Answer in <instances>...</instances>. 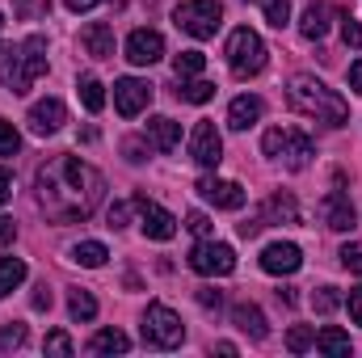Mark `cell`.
<instances>
[{
    "label": "cell",
    "mask_w": 362,
    "mask_h": 358,
    "mask_svg": "<svg viewBox=\"0 0 362 358\" xmlns=\"http://www.w3.org/2000/svg\"><path fill=\"white\" fill-rule=\"evenodd\" d=\"M262 215H266V224H299V202L291 194H274L262 207Z\"/></svg>",
    "instance_id": "cell-23"
},
{
    "label": "cell",
    "mask_w": 362,
    "mask_h": 358,
    "mask_svg": "<svg viewBox=\"0 0 362 358\" xmlns=\"http://www.w3.org/2000/svg\"><path fill=\"white\" fill-rule=\"evenodd\" d=\"M25 122H30V131H34V135H55V131H64V122H68V105H64L59 97L34 101Z\"/></svg>",
    "instance_id": "cell-13"
},
{
    "label": "cell",
    "mask_w": 362,
    "mask_h": 358,
    "mask_svg": "<svg viewBox=\"0 0 362 358\" xmlns=\"http://www.w3.org/2000/svg\"><path fill=\"white\" fill-rule=\"evenodd\" d=\"M189 156H194V165H202V169H215L219 161H223V139H219V131H215V122H198L194 127V135H189Z\"/></svg>",
    "instance_id": "cell-11"
},
{
    "label": "cell",
    "mask_w": 362,
    "mask_h": 358,
    "mask_svg": "<svg viewBox=\"0 0 362 358\" xmlns=\"http://www.w3.org/2000/svg\"><path fill=\"white\" fill-rule=\"evenodd\" d=\"M127 59L135 68H152L156 59H165V38L156 30H131L127 38Z\"/></svg>",
    "instance_id": "cell-12"
},
{
    "label": "cell",
    "mask_w": 362,
    "mask_h": 358,
    "mask_svg": "<svg viewBox=\"0 0 362 358\" xmlns=\"http://www.w3.org/2000/svg\"><path fill=\"white\" fill-rule=\"evenodd\" d=\"M320 354H329V358H346L350 354V333H341L337 325H325L320 333H316V342H312Z\"/></svg>",
    "instance_id": "cell-22"
},
{
    "label": "cell",
    "mask_w": 362,
    "mask_h": 358,
    "mask_svg": "<svg viewBox=\"0 0 362 358\" xmlns=\"http://www.w3.org/2000/svg\"><path fill=\"white\" fill-rule=\"evenodd\" d=\"M131 207L139 211V228H144V236H152V241H173V236H177V219H173L160 202H152L148 194H135Z\"/></svg>",
    "instance_id": "cell-9"
},
{
    "label": "cell",
    "mask_w": 362,
    "mask_h": 358,
    "mask_svg": "<svg viewBox=\"0 0 362 358\" xmlns=\"http://www.w3.org/2000/svg\"><path fill=\"white\" fill-rule=\"evenodd\" d=\"M105 219H110V228H127V219H131V202H114V207L105 211Z\"/></svg>",
    "instance_id": "cell-40"
},
{
    "label": "cell",
    "mask_w": 362,
    "mask_h": 358,
    "mask_svg": "<svg viewBox=\"0 0 362 358\" xmlns=\"http://www.w3.org/2000/svg\"><path fill=\"white\" fill-rule=\"evenodd\" d=\"M89 350L93 354H127L131 350V337L122 329H101V333H93Z\"/></svg>",
    "instance_id": "cell-25"
},
{
    "label": "cell",
    "mask_w": 362,
    "mask_h": 358,
    "mask_svg": "<svg viewBox=\"0 0 362 358\" xmlns=\"http://www.w3.org/2000/svg\"><path fill=\"white\" fill-rule=\"evenodd\" d=\"M173 21H177L181 34H189V38H215V30L223 25V4L219 0H185L173 8Z\"/></svg>",
    "instance_id": "cell-7"
},
{
    "label": "cell",
    "mask_w": 362,
    "mask_h": 358,
    "mask_svg": "<svg viewBox=\"0 0 362 358\" xmlns=\"http://www.w3.org/2000/svg\"><path fill=\"white\" fill-rule=\"evenodd\" d=\"M148 101H152V85H148V81H139V76H122V81H114V110H118L122 118L144 114Z\"/></svg>",
    "instance_id": "cell-10"
},
{
    "label": "cell",
    "mask_w": 362,
    "mask_h": 358,
    "mask_svg": "<svg viewBox=\"0 0 362 358\" xmlns=\"http://www.w3.org/2000/svg\"><path fill=\"white\" fill-rule=\"evenodd\" d=\"M274 295H278V304H286V308H295V291H291V287H278Z\"/></svg>",
    "instance_id": "cell-50"
},
{
    "label": "cell",
    "mask_w": 362,
    "mask_h": 358,
    "mask_svg": "<svg viewBox=\"0 0 362 358\" xmlns=\"http://www.w3.org/2000/svg\"><path fill=\"white\" fill-rule=\"evenodd\" d=\"M81 38H85V51L93 59H114V30L105 21H89Z\"/></svg>",
    "instance_id": "cell-20"
},
{
    "label": "cell",
    "mask_w": 362,
    "mask_h": 358,
    "mask_svg": "<svg viewBox=\"0 0 362 358\" xmlns=\"http://www.w3.org/2000/svg\"><path fill=\"white\" fill-rule=\"evenodd\" d=\"M25 282V262L21 258H0V295H13Z\"/></svg>",
    "instance_id": "cell-27"
},
{
    "label": "cell",
    "mask_w": 362,
    "mask_h": 358,
    "mask_svg": "<svg viewBox=\"0 0 362 358\" xmlns=\"http://www.w3.org/2000/svg\"><path fill=\"white\" fill-rule=\"evenodd\" d=\"M76 93H81V101H85L89 114H101V105H105V89H101L97 76H81V81H76Z\"/></svg>",
    "instance_id": "cell-28"
},
{
    "label": "cell",
    "mask_w": 362,
    "mask_h": 358,
    "mask_svg": "<svg viewBox=\"0 0 362 358\" xmlns=\"http://www.w3.org/2000/svg\"><path fill=\"white\" fill-rule=\"evenodd\" d=\"M21 152V135L8 118H0V156H17Z\"/></svg>",
    "instance_id": "cell-33"
},
{
    "label": "cell",
    "mask_w": 362,
    "mask_h": 358,
    "mask_svg": "<svg viewBox=\"0 0 362 358\" xmlns=\"http://www.w3.org/2000/svg\"><path fill=\"white\" fill-rule=\"evenodd\" d=\"M34 185H38V207L55 224H85L105 194V178L81 156H51L38 169Z\"/></svg>",
    "instance_id": "cell-1"
},
{
    "label": "cell",
    "mask_w": 362,
    "mask_h": 358,
    "mask_svg": "<svg viewBox=\"0 0 362 358\" xmlns=\"http://www.w3.org/2000/svg\"><path fill=\"white\" fill-rule=\"evenodd\" d=\"M8 194H13V178H8V173L0 169V207L8 202Z\"/></svg>",
    "instance_id": "cell-47"
},
{
    "label": "cell",
    "mask_w": 362,
    "mask_h": 358,
    "mask_svg": "<svg viewBox=\"0 0 362 358\" xmlns=\"http://www.w3.org/2000/svg\"><path fill=\"white\" fill-rule=\"evenodd\" d=\"M30 304H34L38 312H47V308H51V287H47V282H38V287H34V299H30Z\"/></svg>",
    "instance_id": "cell-43"
},
{
    "label": "cell",
    "mask_w": 362,
    "mask_h": 358,
    "mask_svg": "<svg viewBox=\"0 0 362 358\" xmlns=\"http://www.w3.org/2000/svg\"><path fill=\"white\" fill-rule=\"evenodd\" d=\"M42 350H47V354H55V358H72V337L55 329V333H47V342H42Z\"/></svg>",
    "instance_id": "cell-35"
},
{
    "label": "cell",
    "mask_w": 362,
    "mask_h": 358,
    "mask_svg": "<svg viewBox=\"0 0 362 358\" xmlns=\"http://www.w3.org/2000/svg\"><path fill=\"white\" fill-rule=\"evenodd\" d=\"M189 270L202 274V278H223V274L236 270V253H232V245L206 236V241H198V245L189 249Z\"/></svg>",
    "instance_id": "cell-8"
},
{
    "label": "cell",
    "mask_w": 362,
    "mask_h": 358,
    "mask_svg": "<svg viewBox=\"0 0 362 358\" xmlns=\"http://www.w3.org/2000/svg\"><path fill=\"white\" fill-rule=\"evenodd\" d=\"M185 342V325L169 304H148L144 312V346L152 350H177Z\"/></svg>",
    "instance_id": "cell-6"
},
{
    "label": "cell",
    "mask_w": 362,
    "mask_h": 358,
    "mask_svg": "<svg viewBox=\"0 0 362 358\" xmlns=\"http://www.w3.org/2000/svg\"><path fill=\"white\" fill-rule=\"evenodd\" d=\"M341 38H346V47H354V51H362V25L354 21V17H350V13L341 17Z\"/></svg>",
    "instance_id": "cell-38"
},
{
    "label": "cell",
    "mask_w": 362,
    "mask_h": 358,
    "mask_svg": "<svg viewBox=\"0 0 362 358\" xmlns=\"http://www.w3.org/2000/svg\"><path fill=\"white\" fill-rule=\"evenodd\" d=\"M215 354H223V358H232V354H236V346H232V342H219V346H215Z\"/></svg>",
    "instance_id": "cell-51"
},
{
    "label": "cell",
    "mask_w": 362,
    "mask_h": 358,
    "mask_svg": "<svg viewBox=\"0 0 362 358\" xmlns=\"http://www.w3.org/2000/svg\"><path fill=\"white\" fill-rule=\"evenodd\" d=\"M320 219H325V228H333V232H350V228H354V202H350V194H346V190H329V194L320 198Z\"/></svg>",
    "instance_id": "cell-14"
},
{
    "label": "cell",
    "mask_w": 362,
    "mask_h": 358,
    "mask_svg": "<svg viewBox=\"0 0 362 358\" xmlns=\"http://www.w3.org/2000/svg\"><path fill=\"white\" fill-rule=\"evenodd\" d=\"M299 34H303L308 42H320V38L329 34V4H308L303 17H299Z\"/></svg>",
    "instance_id": "cell-21"
},
{
    "label": "cell",
    "mask_w": 362,
    "mask_h": 358,
    "mask_svg": "<svg viewBox=\"0 0 362 358\" xmlns=\"http://www.w3.org/2000/svg\"><path fill=\"white\" fill-rule=\"evenodd\" d=\"M21 346H25V325H21V321L4 325V329H0V354H13V350H21Z\"/></svg>",
    "instance_id": "cell-31"
},
{
    "label": "cell",
    "mask_w": 362,
    "mask_h": 358,
    "mask_svg": "<svg viewBox=\"0 0 362 358\" xmlns=\"http://www.w3.org/2000/svg\"><path fill=\"white\" fill-rule=\"evenodd\" d=\"M341 266L350 270V274H362V241H350L341 249Z\"/></svg>",
    "instance_id": "cell-37"
},
{
    "label": "cell",
    "mask_w": 362,
    "mask_h": 358,
    "mask_svg": "<svg viewBox=\"0 0 362 358\" xmlns=\"http://www.w3.org/2000/svg\"><path fill=\"white\" fill-rule=\"evenodd\" d=\"M198 194H202L206 202H215L219 211H240V207H245V190H240V181L202 178L198 181Z\"/></svg>",
    "instance_id": "cell-15"
},
{
    "label": "cell",
    "mask_w": 362,
    "mask_h": 358,
    "mask_svg": "<svg viewBox=\"0 0 362 358\" xmlns=\"http://www.w3.org/2000/svg\"><path fill=\"white\" fill-rule=\"evenodd\" d=\"M286 101H291L295 114L316 118V122H325V127H346V122H350V105H346V97L333 93L325 81L308 76V72L291 76V85H286Z\"/></svg>",
    "instance_id": "cell-2"
},
{
    "label": "cell",
    "mask_w": 362,
    "mask_h": 358,
    "mask_svg": "<svg viewBox=\"0 0 362 358\" xmlns=\"http://www.w3.org/2000/svg\"><path fill=\"white\" fill-rule=\"evenodd\" d=\"M299 266H303V253L291 241H274V245L262 249V270L266 274H295Z\"/></svg>",
    "instance_id": "cell-16"
},
{
    "label": "cell",
    "mask_w": 362,
    "mask_h": 358,
    "mask_svg": "<svg viewBox=\"0 0 362 358\" xmlns=\"http://www.w3.org/2000/svg\"><path fill=\"white\" fill-rule=\"evenodd\" d=\"M350 321H354V325H362V287H354V291H350Z\"/></svg>",
    "instance_id": "cell-46"
},
{
    "label": "cell",
    "mask_w": 362,
    "mask_h": 358,
    "mask_svg": "<svg viewBox=\"0 0 362 358\" xmlns=\"http://www.w3.org/2000/svg\"><path fill=\"white\" fill-rule=\"evenodd\" d=\"M177 97L181 101H189V105H206L211 97H215V81H202V76H177Z\"/></svg>",
    "instance_id": "cell-24"
},
{
    "label": "cell",
    "mask_w": 362,
    "mask_h": 358,
    "mask_svg": "<svg viewBox=\"0 0 362 358\" xmlns=\"http://www.w3.org/2000/svg\"><path fill=\"white\" fill-rule=\"evenodd\" d=\"M228 68L240 81H249V76H257L266 68V42H262L257 30H249V25L232 30V38H228Z\"/></svg>",
    "instance_id": "cell-5"
},
{
    "label": "cell",
    "mask_w": 362,
    "mask_h": 358,
    "mask_svg": "<svg viewBox=\"0 0 362 358\" xmlns=\"http://www.w3.org/2000/svg\"><path fill=\"white\" fill-rule=\"evenodd\" d=\"M232 325H236L240 333H249L253 342H266V333H270L266 312H262L257 304H236V308H232Z\"/></svg>",
    "instance_id": "cell-19"
},
{
    "label": "cell",
    "mask_w": 362,
    "mask_h": 358,
    "mask_svg": "<svg viewBox=\"0 0 362 358\" xmlns=\"http://www.w3.org/2000/svg\"><path fill=\"white\" fill-rule=\"evenodd\" d=\"M350 89L362 93V59H358V64H350Z\"/></svg>",
    "instance_id": "cell-48"
},
{
    "label": "cell",
    "mask_w": 362,
    "mask_h": 358,
    "mask_svg": "<svg viewBox=\"0 0 362 358\" xmlns=\"http://www.w3.org/2000/svg\"><path fill=\"white\" fill-rule=\"evenodd\" d=\"M148 144H152L156 152H177V144H181V122L165 118V114L148 118Z\"/></svg>",
    "instance_id": "cell-18"
},
{
    "label": "cell",
    "mask_w": 362,
    "mask_h": 358,
    "mask_svg": "<svg viewBox=\"0 0 362 358\" xmlns=\"http://www.w3.org/2000/svg\"><path fill=\"white\" fill-rule=\"evenodd\" d=\"M312 342H316V333H312L308 325H295V329L286 333V350H291V354H303V350H312Z\"/></svg>",
    "instance_id": "cell-32"
},
{
    "label": "cell",
    "mask_w": 362,
    "mask_h": 358,
    "mask_svg": "<svg viewBox=\"0 0 362 358\" xmlns=\"http://www.w3.org/2000/svg\"><path fill=\"white\" fill-rule=\"evenodd\" d=\"M64 4H68L72 13H89L93 4H101V0H64Z\"/></svg>",
    "instance_id": "cell-49"
},
{
    "label": "cell",
    "mask_w": 362,
    "mask_h": 358,
    "mask_svg": "<svg viewBox=\"0 0 362 358\" xmlns=\"http://www.w3.org/2000/svg\"><path fill=\"white\" fill-rule=\"evenodd\" d=\"M337 304H341V295H337V287H320V291L312 295V308H316L320 316H329V312H337Z\"/></svg>",
    "instance_id": "cell-34"
},
{
    "label": "cell",
    "mask_w": 362,
    "mask_h": 358,
    "mask_svg": "<svg viewBox=\"0 0 362 358\" xmlns=\"http://www.w3.org/2000/svg\"><path fill=\"white\" fill-rule=\"evenodd\" d=\"M266 21L274 30H282L291 21V0H266Z\"/></svg>",
    "instance_id": "cell-36"
},
{
    "label": "cell",
    "mask_w": 362,
    "mask_h": 358,
    "mask_svg": "<svg viewBox=\"0 0 362 358\" xmlns=\"http://www.w3.org/2000/svg\"><path fill=\"white\" fill-rule=\"evenodd\" d=\"M105 258H110V249L101 245V241H81L76 249H72V262L85 270H101L105 266Z\"/></svg>",
    "instance_id": "cell-26"
},
{
    "label": "cell",
    "mask_w": 362,
    "mask_h": 358,
    "mask_svg": "<svg viewBox=\"0 0 362 358\" xmlns=\"http://www.w3.org/2000/svg\"><path fill=\"white\" fill-rule=\"evenodd\" d=\"M262 114H266V101L253 97V93H245V97H236V101L228 105V127H232V131H249L253 122H262Z\"/></svg>",
    "instance_id": "cell-17"
},
{
    "label": "cell",
    "mask_w": 362,
    "mask_h": 358,
    "mask_svg": "<svg viewBox=\"0 0 362 358\" xmlns=\"http://www.w3.org/2000/svg\"><path fill=\"white\" fill-rule=\"evenodd\" d=\"M202 68H206V55L202 51H181V55H173V72H177L181 81L185 76H202Z\"/></svg>",
    "instance_id": "cell-30"
},
{
    "label": "cell",
    "mask_w": 362,
    "mask_h": 358,
    "mask_svg": "<svg viewBox=\"0 0 362 358\" xmlns=\"http://www.w3.org/2000/svg\"><path fill=\"white\" fill-rule=\"evenodd\" d=\"M0 25H4V13H0Z\"/></svg>",
    "instance_id": "cell-52"
},
{
    "label": "cell",
    "mask_w": 362,
    "mask_h": 358,
    "mask_svg": "<svg viewBox=\"0 0 362 358\" xmlns=\"http://www.w3.org/2000/svg\"><path fill=\"white\" fill-rule=\"evenodd\" d=\"M198 304H202V308H223V291H215V287H198Z\"/></svg>",
    "instance_id": "cell-42"
},
{
    "label": "cell",
    "mask_w": 362,
    "mask_h": 358,
    "mask_svg": "<svg viewBox=\"0 0 362 358\" xmlns=\"http://www.w3.org/2000/svg\"><path fill=\"white\" fill-rule=\"evenodd\" d=\"M122 152H127V161H131V165L148 161V156H144V144H139V139H127V144H122Z\"/></svg>",
    "instance_id": "cell-44"
},
{
    "label": "cell",
    "mask_w": 362,
    "mask_h": 358,
    "mask_svg": "<svg viewBox=\"0 0 362 358\" xmlns=\"http://www.w3.org/2000/svg\"><path fill=\"white\" fill-rule=\"evenodd\" d=\"M68 312H72V321H93V316H97V299H93L85 287H72V295H68Z\"/></svg>",
    "instance_id": "cell-29"
},
{
    "label": "cell",
    "mask_w": 362,
    "mask_h": 358,
    "mask_svg": "<svg viewBox=\"0 0 362 358\" xmlns=\"http://www.w3.org/2000/svg\"><path fill=\"white\" fill-rule=\"evenodd\" d=\"M185 228H189L198 241H206V236H211V219H206L202 211H189V215H185Z\"/></svg>",
    "instance_id": "cell-39"
},
{
    "label": "cell",
    "mask_w": 362,
    "mask_h": 358,
    "mask_svg": "<svg viewBox=\"0 0 362 358\" xmlns=\"http://www.w3.org/2000/svg\"><path fill=\"white\" fill-rule=\"evenodd\" d=\"M262 228H266V215H262V211H257V215H249V219H245V224H240V236H245V241H253V236H257V232H262Z\"/></svg>",
    "instance_id": "cell-41"
},
{
    "label": "cell",
    "mask_w": 362,
    "mask_h": 358,
    "mask_svg": "<svg viewBox=\"0 0 362 358\" xmlns=\"http://www.w3.org/2000/svg\"><path fill=\"white\" fill-rule=\"evenodd\" d=\"M262 152H266V156H274V161H282L291 173L308 169V165H312V156H316L312 139H308L303 131H286V127H274V131H266Z\"/></svg>",
    "instance_id": "cell-4"
},
{
    "label": "cell",
    "mask_w": 362,
    "mask_h": 358,
    "mask_svg": "<svg viewBox=\"0 0 362 358\" xmlns=\"http://www.w3.org/2000/svg\"><path fill=\"white\" fill-rule=\"evenodd\" d=\"M38 76H47V38L42 34H30L17 51H8L0 81L8 85V93H30Z\"/></svg>",
    "instance_id": "cell-3"
},
{
    "label": "cell",
    "mask_w": 362,
    "mask_h": 358,
    "mask_svg": "<svg viewBox=\"0 0 362 358\" xmlns=\"http://www.w3.org/2000/svg\"><path fill=\"white\" fill-rule=\"evenodd\" d=\"M13 241H17V224L0 215V249H4V245H13Z\"/></svg>",
    "instance_id": "cell-45"
}]
</instances>
